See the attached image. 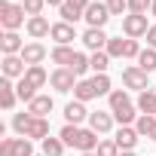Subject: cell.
Here are the masks:
<instances>
[{"instance_id": "33", "label": "cell", "mask_w": 156, "mask_h": 156, "mask_svg": "<svg viewBox=\"0 0 156 156\" xmlns=\"http://www.w3.org/2000/svg\"><path fill=\"white\" fill-rule=\"evenodd\" d=\"M98 156H119V147H116V141L113 138H104L101 144H98V150H95Z\"/></svg>"}, {"instance_id": "28", "label": "cell", "mask_w": 156, "mask_h": 156, "mask_svg": "<svg viewBox=\"0 0 156 156\" xmlns=\"http://www.w3.org/2000/svg\"><path fill=\"white\" fill-rule=\"evenodd\" d=\"M89 64H92V70H95V73H107L110 55H107V52H92V55H89Z\"/></svg>"}, {"instance_id": "19", "label": "cell", "mask_w": 156, "mask_h": 156, "mask_svg": "<svg viewBox=\"0 0 156 156\" xmlns=\"http://www.w3.org/2000/svg\"><path fill=\"white\" fill-rule=\"evenodd\" d=\"M28 113H34V116H43V119H46V113H52V98H49V95H37V98L28 104Z\"/></svg>"}, {"instance_id": "47", "label": "cell", "mask_w": 156, "mask_h": 156, "mask_svg": "<svg viewBox=\"0 0 156 156\" xmlns=\"http://www.w3.org/2000/svg\"><path fill=\"white\" fill-rule=\"evenodd\" d=\"M80 156H98V153H80Z\"/></svg>"}, {"instance_id": "37", "label": "cell", "mask_w": 156, "mask_h": 156, "mask_svg": "<svg viewBox=\"0 0 156 156\" xmlns=\"http://www.w3.org/2000/svg\"><path fill=\"white\" fill-rule=\"evenodd\" d=\"M58 16H61V22H67V25H76V19H83L80 12H76L73 6H67V3H64V6L58 9Z\"/></svg>"}, {"instance_id": "31", "label": "cell", "mask_w": 156, "mask_h": 156, "mask_svg": "<svg viewBox=\"0 0 156 156\" xmlns=\"http://www.w3.org/2000/svg\"><path fill=\"white\" fill-rule=\"evenodd\" d=\"M92 64H89V55H83V52H76V58H73V64H70V70L76 73V76H80V80H83V76H86V70H89Z\"/></svg>"}, {"instance_id": "6", "label": "cell", "mask_w": 156, "mask_h": 156, "mask_svg": "<svg viewBox=\"0 0 156 156\" xmlns=\"http://www.w3.org/2000/svg\"><path fill=\"white\" fill-rule=\"evenodd\" d=\"M122 86L129 89V92H147L150 86H147V70H141L138 64H129L126 70H122Z\"/></svg>"}, {"instance_id": "13", "label": "cell", "mask_w": 156, "mask_h": 156, "mask_svg": "<svg viewBox=\"0 0 156 156\" xmlns=\"http://www.w3.org/2000/svg\"><path fill=\"white\" fill-rule=\"evenodd\" d=\"M49 37L55 40V46H70V43L76 40V31H73V25H67V22H55Z\"/></svg>"}, {"instance_id": "2", "label": "cell", "mask_w": 156, "mask_h": 156, "mask_svg": "<svg viewBox=\"0 0 156 156\" xmlns=\"http://www.w3.org/2000/svg\"><path fill=\"white\" fill-rule=\"evenodd\" d=\"M107 101H110V113H113V119H116L119 126L138 122V113H135V104H132L129 89H113V92L107 95Z\"/></svg>"}, {"instance_id": "20", "label": "cell", "mask_w": 156, "mask_h": 156, "mask_svg": "<svg viewBox=\"0 0 156 156\" xmlns=\"http://www.w3.org/2000/svg\"><path fill=\"white\" fill-rule=\"evenodd\" d=\"M25 80L34 86V89H43L46 83H49V73L43 70V64H34V67H28V73H25Z\"/></svg>"}, {"instance_id": "26", "label": "cell", "mask_w": 156, "mask_h": 156, "mask_svg": "<svg viewBox=\"0 0 156 156\" xmlns=\"http://www.w3.org/2000/svg\"><path fill=\"white\" fill-rule=\"evenodd\" d=\"M31 122H34V113H16V116H12V132L25 138V135H28V126H31Z\"/></svg>"}, {"instance_id": "32", "label": "cell", "mask_w": 156, "mask_h": 156, "mask_svg": "<svg viewBox=\"0 0 156 156\" xmlns=\"http://www.w3.org/2000/svg\"><path fill=\"white\" fill-rule=\"evenodd\" d=\"M122 49H126V40H119V37H110L104 52H107L110 58H122Z\"/></svg>"}, {"instance_id": "15", "label": "cell", "mask_w": 156, "mask_h": 156, "mask_svg": "<svg viewBox=\"0 0 156 156\" xmlns=\"http://www.w3.org/2000/svg\"><path fill=\"white\" fill-rule=\"evenodd\" d=\"M16 101H19V92H16V86H12V80H0V107L3 110H12L16 107Z\"/></svg>"}, {"instance_id": "9", "label": "cell", "mask_w": 156, "mask_h": 156, "mask_svg": "<svg viewBox=\"0 0 156 156\" xmlns=\"http://www.w3.org/2000/svg\"><path fill=\"white\" fill-rule=\"evenodd\" d=\"M80 40H83V46H86V49H92V52H104L110 37L104 34V28H86V34H83Z\"/></svg>"}, {"instance_id": "29", "label": "cell", "mask_w": 156, "mask_h": 156, "mask_svg": "<svg viewBox=\"0 0 156 156\" xmlns=\"http://www.w3.org/2000/svg\"><path fill=\"white\" fill-rule=\"evenodd\" d=\"M89 80H92V86H95L98 98H101V95H110V92H113V89H110V76H107V73H95V76H89Z\"/></svg>"}, {"instance_id": "39", "label": "cell", "mask_w": 156, "mask_h": 156, "mask_svg": "<svg viewBox=\"0 0 156 156\" xmlns=\"http://www.w3.org/2000/svg\"><path fill=\"white\" fill-rule=\"evenodd\" d=\"M138 55H141V46H138V40H126L122 58H135V61H138Z\"/></svg>"}, {"instance_id": "43", "label": "cell", "mask_w": 156, "mask_h": 156, "mask_svg": "<svg viewBox=\"0 0 156 156\" xmlns=\"http://www.w3.org/2000/svg\"><path fill=\"white\" fill-rule=\"evenodd\" d=\"M46 3H49V6H58V9H61V6L67 3V0H46Z\"/></svg>"}, {"instance_id": "21", "label": "cell", "mask_w": 156, "mask_h": 156, "mask_svg": "<svg viewBox=\"0 0 156 156\" xmlns=\"http://www.w3.org/2000/svg\"><path fill=\"white\" fill-rule=\"evenodd\" d=\"M25 138H40V141H46V138H49V119L34 116V122L28 126V135H25Z\"/></svg>"}, {"instance_id": "46", "label": "cell", "mask_w": 156, "mask_h": 156, "mask_svg": "<svg viewBox=\"0 0 156 156\" xmlns=\"http://www.w3.org/2000/svg\"><path fill=\"white\" fill-rule=\"evenodd\" d=\"M150 141H156V129H153V135H150Z\"/></svg>"}, {"instance_id": "7", "label": "cell", "mask_w": 156, "mask_h": 156, "mask_svg": "<svg viewBox=\"0 0 156 156\" xmlns=\"http://www.w3.org/2000/svg\"><path fill=\"white\" fill-rule=\"evenodd\" d=\"M3 76L6 80H22V76L28 73V64H25V58L22 55H3Z\"/></svg>"}, {"instance_id": "8", "label": "cell", "mask_w": 156, "mask_h": 156, "mask_svg": "<svg viewBox=\"0 0 156 156\" xmlns=\"http://www.w3.org/2000/svg\"><path fill=\"white\" fill-rule=\"evenodd\" d=\"M83 19L89 22V28H104V25H107V19H110V9H107V3H101V0H98V3L92 0Z\"/></svg>"}, {"instance_id": "10", "label": "cell", "mask_w": 156, "mask_h": 156, "mask_svg": "<svg viewBox=\"0 0 156 156\" xmlns=\"http://www.w3.org/2000/svg\"><path fill=\"white\" fill-rule=\"evenodd\" d=\"M25 31H28V37L37 43V40H43V37H49V34H52V25H49V19H46V16H34V19H28Z\"/></svg>"}, {"instance_id": "40", "label": "cell", "mask_w": 156, "mask_h": 156, "mask_svg": "<svg viewBox=\"0 0 156 156\" xmlns=\"http://www.w3.org/2000/svg\"><path fill=\"white\" fill-rule=\"evenodd\" d=\"M0 156H16V138H3V144H0Z\"/></svg>"}, {"instance_id": "11", "label": "cell", "mask_w": 156, "mask_h": 156, "mask_svg": "<svg viewBox=\"0 0 156 156\" xmlns=\"http://www.w3.org/2000/svg\"><path fill=\"white\" fill-rule=\"evenodd\" d=\"M113 113L110 110H95V113H89V129L92 132H98V135H107L110 129H113Z\"/></svg>"}, {"instance_id": "14", "label": "cell", "mask_w": 156, "mask_h": 156, "mask_svg": "<svg viewBox=\"0 0 156 156\" xmlns=\"http://www.w3.org/2000/svg\"><path fill=\"white\" fill-rule=\"evenodd\" d=\"M0 49H3V55H22L25 43H22L19 31H3V37H0Z\"/></svg>"}, {"instance_id": "25", "label": "cell", "mask_w": 156, "mask_h": 156, "mask_svg": "<svg viewBox=\"0 0 156 156\" xmlns=\"http://www.w3.org/2000/svg\"><path fill=\"white\" fill-rule=\"evenodd\" d=\"M138 110L156 116V92H141V95H138Z\"/></svg>"}, {"instance_id": "36", "label": "cell", "mask_w": 156, "mask_h": 156, "mask_svg": "<svg viewBox=\"0 0 156 156\" xmlns=\"http://www.w3.org/2000/svg\"><path fill=\"white\" fill-rule=\"evenodd\" d=\"M16 156H34L31 138H16Z\"/></svg>"}, {"instance_id": "34", "label": "cell", "mask_w": 156, "mask_h": 156, "mask_svg": "<svg viewBox=\"0 0 156 156\" xmlns=\"http://www.w3.org/2000/svg\"><path fill=\"white\" fill-rule=\"evenodd\" d=\"M150 6H153V0H129V12H135V16H147Z\"/></svg>"}, {"instance_id": "45", "label": "cell", "mask_w": 156, "mask_h": 156, "mask_svg": "<svg viewBox=\"0 0 156 156\" xmlns=\"http://www.w3.org/2000/svg\"><path fill=\"white\" fill-rule=\"evenodd\" d=\"M150 16H156V0H153V6H150Z\"/></svg>"}, {"instance_id": "24", "label": "cell", "mask_w": 156, "mask_h": 156, "mask_svg": "<svg viewBox=\"0 0 156 156\" xmlns=\"http://www.w3.org/2000/svg\"><path fill=\"white\" fill-rule=\"evenodd\" d=\"M138 67L141 70H147V73H153L156 70V49H141V55H138Z\"/></svg>"}, {"instance_id": "5", "label": "cell", "mask_w": 156, "mask_h": 156, "mask_svg": "<svg viewBox=\"0 0 156 156\" xmlns=\"http://www.w3.org/2000/svg\"><path fill=\"white\" fill-rule=\"evenodd\" d=\"M147 31H150V22H147V16H135V12L122 16V34H126L129 40L147 37Z\"/></svg>"}, {"instance_id": "4", "label": "cell", "mask_w": 156, "mask_h": 156, "mask_svg": "<svg viewBox=\"0 0 156 156\" xmlns=\"http://www.w3.org/2000/svg\"><path fill=\"white\" fill-rule=\"evenodd\" d=\"M76 83H80V76H76L70 67H55V70L49 73V86H52L55 92H73Z\"/></svg>"}, {"instance_id": "44", "label": "cell", "mask_w": 156, "mask_h": 156, "mask_svg": "<svg viewBox=\"0 0 156 156\" xmlns=\"http://www.w3.org/2000/svg\"><path fill=\"white\" fill-rule=\"evenodd\" d=\"M119 156H135V150H119Z\"/></svg>"}, {"instance_id": "27", "label": "cell", "mask_w": 156, "mask_h": 156, "mask_svg": "<svg viewBox=\"0 0 156 156\" xmlns=\"http://www.w3.org/2000/svg\"><path fill=\"white\" fill-rule=\"evenodd\" d=\"M64 141L61 138H46L43 141V156H64Z\"/></svg>"}, {"instance_id": "22", "label": "cell", "mask_w": 156, "mask_h": 156, "mask_svg": "<svg viewBox=\"0 0 156 156\" xmlns=\"http://www.w3.org/2000/svg\"><path fill=\"white\" fill-rule=\"evenodd\" d=\"M73 98L76 101H92V98H98V92H95V86H92V80H80L76 83V89H73Z\"/></svg>"}, {"instance_id": "12", "label": "cell", "mask_w": 156, "mask_h": 156, "mask_svg": "<svg viewBox=\"0 0 156 156\" xmlns=\"http://www.w3.org/2000/svg\"><path fill=\"white\" fill-rule=\"evenodd\" d=\"M138 138H141V135H138L135 126H119L116 135H113V141H116L119 150H135V147H138Z\"/></svg>"}, {"instance_id": "42", "label": "cell", "mask_w": 156, "mask_h": 156, "mask_svg": "<svg viewBox=\"0 0 156 156\" xmlns=\"http://www.w3.org/2000/svg\"><path fill=\"white\" fill-rule=\"evenodd\" d=\"M147 46L156 49V25H150V31H147Z\"/></svg>"}, {"instance_id": "41", "label": "cell", "mask_w": 156, "mask_h": 156, "mask_svg": "<svg viewBox=\"0 0 156 156\" xmlns=\"http://www.w3.org/2000/svg\"><path fill=\"white\" fill-rule=\"evenodd\" d=\"M89 3H92V0H67V6H73V9L80 12V16H86V9H89Z\"/></svg>"}, {"instance_id": "35", "label": "cell", "mask_w": 156, "mask_h": 156, "mask_svg": "<svg viewBox=\"0 0 156 156\" xmlns=\"http://www.w3.org/2000/svg\"><path fill=\"white\" fill-rule=\"evenodd\" d=\"M25 12H28V19H34V16H43V6H46V0H25Z\"/></svg>"}, {"instance_id": "18", "label": "cell", "mask_w": 156, "mask_h": 156, "mask_svg": "<svg viewBox=\"0 0 156 156\" xmlns=\"http://www.w3.org/2000/svg\"><path fill=\"white\" fill-rule=\"evenodd\" d=\"M49 58H52V64H58V67H70L73 58H76V49H70V46H55V49L49 52Z\"/></svg>"}, {"instance_id": "1", "label": "cell", "mask_w": 156, "mask_h": 156, "mask_svg": "<svg viewBox=\"0 0 156 156\" xmlns=\"http://www.w3.org/2000/svg\"><path fill=\"white\" fill-rule=\"evenodd\" d=\"M58 138H61L67 147L80 150V153H95V150H98V144H101L98 132L83 129V126H70V122H64V129L58 132Z\"/></svg>"}, {"instance_id": "3", "label": "cell", "mask_w": 156, "mask_h": 156, "mask_svg": "<svg viewBox=\"0 0 156 156\" xmlns=\"http://www.w3.org/2000/svg\"><path fill=\"white\" fill-rule=\"evenodd\" d=\"M25 6H19V3H9V0H3L0 3V25H3V31H19L22 25H28L25 22Z\"/></svg>"}, {"instance_id": "38", "label": "cell", "mask_w": 156, "mask_h": 156, "mask_svg": "<svg viewBox=\"0 0 156 156\" xmlns=\"http://www.w3.org/2000/svg\"><path fill=\"white\" fill-rule=\"evenodd\" d=\"M104 3H107L110 16H122V12H129V0H104Z\"/></svg>"}, {"instance_id": "30", "label": "cell", "mask_w": 156, "mask_h": 156, "mask_svg": "<svg viewBox=\"0 0 156 156\" xmlns=\"http://www.w3.org/2000/svg\"><path fill=\"white\" fill-rule=\"evenodd\" d=\"M16 92H19V98H22V101H28V104H31V101L37 98V89H34V86H31V83L25 80V76H22V80H19V86H16Z\"/></svg>"}, {"instance_id": "16", "label": "cell", "mask_w": 156, "mask_h": 156, "mask_svg": "<svg viewBox=\"0 0 156 156\" xmlns=\"http://www.w3.org/2000/svg\"><path fill=\"white\" fill-rule=\"evenodd\" d=\"M64 119H67L70 126H80L83 119H89V110H86V104L73 98V101H70V104L64 107Z\"/></svg>"}, {"instance_id": "17", "label": "cell", "mask_w": 156, "mask_h": 156, "mask_svg": "<svg viewBox=\"0 0 156 156\" xmlns=\"http://www.w3.org/2000/svg\"><path fill=\"white\" fill-rule=\"evenodd\" d=\"M22 58H25V64H28V67H34V64H40V61L46 58V46H43V43H25Z\"/></svg>"}, {"instance_id": "23", "label": "cell", "mask_w": 156, "mask_h": 156, "mask_svg": "<svg viewBox=\"0 0 156 156\" xmlns=\"http://www.w3.org/2000/svg\"><path fill=\"white\" fill-rule=\"evenodd\" d=\"M135 129H138V135H141V138H150V135H153V129H156V116L141 113V116H138V122H135Z\"/></svg>"}]
</instances>
